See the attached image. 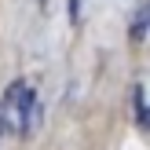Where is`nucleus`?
Listing matches in <instances>:
<instances>
[{"label":"nucleus","mask_w":150,"mask_h":150,"mask_svg":"<svg viewBox=\"0 0 150 150\" xmlns=\"http://www.w3.org/2000/svg\"><path fill=\"white\" fill-rule=\"evenodd\" d=\"M0 128L15 136H33L40 128V95L29 81H11L0 95Z\"/></svg>","instance_id":"1"},{"label":"nucleus","mask_w":150,"mask_h":150,"mask_svg":"<svg viewBox=\"0 0 150 150\" xmlns=\"http://www.w3.org/2000/svg\"><path fill=\"white\" fill-rule=\"evenodd\" d=\"M132 110H136V125H139V128H146V88L143 84H136V88H132Z\"/></svg>","instance_id":"2"},{"label":"nucleus","mask_w":150,"mask_h":150,"mask_svg":"<svg viewBox=\"0 0 150 150\" xmlns=\"http://www.w3.org/2000/svg\"><path fill=\"white\" fill-rule=\"evenodd\" d=\"M146 4H139L136 7V18H132V40H136V44H143V37H146Z\"/></svg>","instance_id":"3"},{"label":"nucleus","mask_w":150,"mask_h":150,"mask_svg":"<svg viewBox=\"0 0 150 150\" xmlns=\"http://www.w3.org/2000/svg\"><path fill=\"white\" fill-rule=\"evenodd\" d=\"M40 7H48V0H40Z\"/></svg>","instance_id":"4"}]
</instances>
